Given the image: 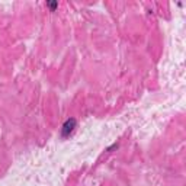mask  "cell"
Listing matches in <instances>:
<instances>
[{
    "instance_id": "2",
    "label": "cell",
    "mask_w": 186,
    "mask_h": 186,
    "mask_svg": "<svg viewBox=\"0 0 186 186\" xmlns=\"http://www.w3.org/2000/svg\"><path fill=\"white\" fill-rule=\"evenodd\" d=\"M48 5H50V7L54 10V9H55V7L58 6V3H57V2H53V3H48Z\"/></svg>"
},
{
    "instance_id": "1",
    "label": "cell",
    "mask_w": 186,
    "mask_h": 186,
    "mask_svg": "<svg viewBox=\"0 0 186 186\" xmlns=\"http://www.w3.org/2000/svg\"><path fill=\"white\" fill-rule=\"evenodd\" d=\"M76 124H77V121L74 119V118H70V119H67L66 122H64V125H63V128H61L63 138H67V137L73 132V129L76 128Z\"/></svg>"
}]
</instances>
